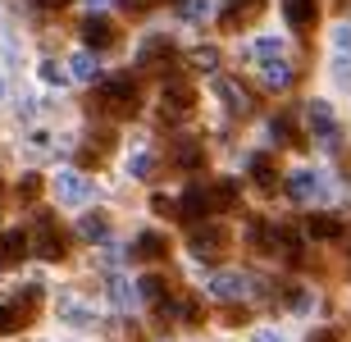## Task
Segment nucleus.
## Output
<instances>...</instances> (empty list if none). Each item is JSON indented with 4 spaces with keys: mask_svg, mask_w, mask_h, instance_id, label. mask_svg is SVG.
I'll return each mask as SVG.
<instances>
[{
    "mask_svg": "<svg viewBox=\"0 0 351 342\" xmlns=\"http://www.w3.org/2000/svg\"><path fill=\"white\" fill-rule=\"evenodd\" d=\"M206 292L215 297V302H247V297H256V278L251 274H237V269H223V274H210L206 278Z\"/></svg>",
    "mask_w": 351,
    "mask_h": 342,
    "instance_id": "2",
    "label": "nucleus"
},
{
    "mask_svg": "<svg viewBox=\"0 0 351 342\" xmlns=\"http://www.w3.org/2000/svg\"><path fill=\"white\" fill-rule=\"evenodd\" d=\"M215 96L223 101V110H228V114H242V119H247L251 110H256L251 92L242 87V82H233V78H219V82H215Z\"/></svg>",
    "mask_w": 351,
    "mask_h": 342,
    "instance_id": "7",
    "label": "nucleus"
},
{
    "mask_svg": "<svg viewBox=\"0 0 351 342\" xmlns=\"http://www.w3.org/2000/svg\"><path fill=\"white\" fill-rule=\"evenodd\" d=\"M206 10H210V0H182V14H187V19H201Z\"/></svg>",
    "mask_w": 351,
    "mask_h": 342,
    "instance_id": "33",
    "label": "nucleus"
},
{
    "mask_svg": "<svg viewBox=\"0 0 351 342\" xmlns=\"http://www.w3.org/2000/svg\"><path fill=\"white\" fill-rule=\"evenodd\" d=\"M96 106L101 110H110V114H137V106H142V101H137V82L128 78V73H119V78H105L101 82V92H96Z\"/></svg>",
    "mask_w": 351,
    "mask_h": 342,
    "instance_id": "1",
    "label": "nucleus"
},
{
    "mask_svg": "<svg viewBox=\"0 0 351 342\" xmlns=\"http://www.w3.org/2000/svg\"><path fill=\"white\" fill-rule=\"evenodd\" d=\"M64 315H69V324H78V329H82V324H91V315L82 310L78 302H64Z\"/></svg>",
    "mask_w": 351,
    "mask_h": 342,
    "instance_id": "31",
    "label": "nucleus"
},
{
    "mask_svg": "<svg viewBox=\"0 0 351 342\" xmlns=\"http://www.w3.org/2000/svg\"><path fill=\"white\" fill-rule=\"evenodd\" d=\"M287 192H292L297 201H315L319 192H324V178H319L315 169H297L292 178H287Z\"/></svg>",
    "mask_w": 351,
    "mask_h": 342,
    "instance_id": "14",
    "label": "nucleus"
},
{
    "mask_svg": "<svg viewBox=\"0 0 351 342\" xmlns=\"http://www.w3.org/2000/svg\"><path fill=\"white\" fill-rule=\"evenodd\" d=\"M165 247H169V242H165L160 233H142L137 242H132V260H160Z\"/></svg>",
    "mask_w": 351,
    "mask_h": 342,
    "instance_id": "22",
    "label": "nucleus"
},
{
    "mask_svg": "<svg viewBox=\"0 0 351 342\" xmlns=\"http://www.w3.org/2000/svg\"><path fill=\"white\" fill-rule=\"evenodd\" d=\"M41 5H46V10H64L69 0H41Z\"/></svg>",
    "mask_w": 351,
    "mask_h": 342,
    "instance_id": "39",
    "label": "nucleus"
},
{
    "mask_svg": "<svg viewBox=\"0 0 351 342\" xmlns=\"http://www.w3.org/2000/svg\"><path fill=\"white\" fill-rule=\"evenodd\" d=\"M27 319H23V306H0V338L5 333H19Z\"/></svg>",
    "mask_w": 351,
    "mask_h": 342,
    "instance_id": "25",
    "label": "nucleus"
},
{
    "mask_svg": "<svg viewBox=\"0 0 351 342\" xmlns=\"http://www.w3.org/2000/svg\"><path fill=\"white\" fill-rule=\"evenodd\" d=\"M192 69L215 73V69H219V51H215V46H196V51H192Z\"/></svg>",
    "mask_w": 351,
    "mask_h": 342,
    "instance_id": "27",
    "label": "nucleus"
},
{
    "mask_svg": "<svg viewBox=\"0 0 351 342\" xmlns=\"http://www.w3.org/2000/svg\"><path fill=\"white\" fill-rule=\"evenodd\" d=\"M23 256H27V233H23V228L0 233V265H19Z\"/></svg>",
    "mask_w": 351,
    "mask_h": 342,
    "instance_id": "18",
    "label": "nucleus"
},
{
    "mask_svg": "<svg viewBox=\"0 0 351 342\" xmlns=\"http://www.w3.org/2000/svg\"><path fill=\"white\" fill-rule=\"evenodd\" d=\"M311 132L324 151H338V119H333L328 101H311Z\"/></svg>",
    "mask_w": 351,
    "mask_h": 342,
    "instance_id": "6",
    "label": "nucleus"
},
{
    "mask_svg": "<svg viewBox=\"0 0 351 342\" xmlns=\"http://www.w3.org/2000/svg\"><path fill=\"white\" fill-rule=\"evenodd\" d=\"M82 41H87V51H110L119 41V32H114V23L105 19V14H91L87 23H82Z\"/></svg>",
    "mask_w": 351,
    "mask_h": 342,
    "instance_id": "9",
    "label": "nucleus"
},
{
    "mask_svg": "<svg viewBox=\"0 0 351 342\" xmlns=\"http://www.w3.org/2000/svg\"><path fill=\"white\" fill-rule=\"evenodd\" d=\"M156 5H165V0H123V10L142 14V10H156Z\"/></svg>",
    "mask_w": 351,
    "mask_h": 342,
    "instance_id": "36",
    "label": "nucleus"
},
{
    "mask_svg": "<svg viewBox=\"0 0 351 342\" xmlns=\"http://www.w3.org/2000/svg\"><path fill=\"white\" fill-rule=\"evenodd\" d=\"M269 55H283V46L274 37H265V41H256V60H269Z\"/></svg>",
    "mask_w": 351,
    "mask_h": 342,
    "instance_id": "32",
    "label": "nucleus"
},
{
    "mask_svg": "<svg viewBox=\"0 0 351 342\" xmlns=\"http://www.w3.org/2000/svg\"><path fill=\"white\" fill-rule=\"evenodd\" d=\"M82 237H87V242H101L105 233H110V224H105V215H82Z\"/></svg>",
    "mask_w": 351,
    "mask_h": 342,
    "instance_id": "28",
    "label": "nucleus"
},
{
    "mask_svg": "<svg viewBox=\"0 0 351 342\" xmlns=\"http://www.w3.org/2000/svg\"><path fill=\"white\" fill-rule=\"evenodd\" d=\"M269 132L278 137V142H292V128H287V119H274V123H269Z\"/></svg>",
    "mask_w": 351,
    "mask_h": 342,
    "instance_id": "35",
    "label": "nucleus"
},
{
    "mask_svg": "<svg viewBox=\"0 0 351 342\" xmlns=\"http://www.w3.org/2000/svg\"><path fill=\"white\" fill-rule=\"evenodd\" d=\"M69 64H73V69H69V73H73V78H78V82H96V78H101V64H96V55H91V51L73 55Z\"/></svg>",
    "mask_w": 351,
    "mask_h": 342,
    "instance_id": "23",
    "label": "nucleus"
},
{
    "mask_svg": "<svg viewBox=\"0 0 351 342\" xmlns=\"http://www.w3.org/2000/svg\"><path fill=\"white\" fill-rule=\"evenodd\" d=\"M342 233H347V228H342V219H333V215H311V219H306V237H311V242H338Z\"/></svg>",
    "mask_w": 351,
    "mask_h": 342,
    "instance_id": "15",
    "label": "nucleus"
},
{
    "mask_svg": "<svg viewBox=\"0 0 351 342\" xmlns=\"http://www.w3.org/2000/svg\"><path fill=\"white\" fill-rule=\"evenodd\" d=\"M151 206H156V215H173L178 210V201H169V197H151Z\"/></svg>",
    "mask_w": 351,
    "mask_h": 342,
    "instance_id": "37",
    "label": "nucleus"
},
{
    "mask_svg": "<svg viewBox=\"0 0 351 342\" xmlns=\"http://www.w3.org/2000/svg\"><path fill=\"white\" fill-rule=\"evenodd\" d=\"M110 302H114L119 310H128V306L137 302V283H128V278H110Z\"/></svg>",
    "mask_w": 351,
    "mask_h": 342,
    "instance_id": "24",
    "label": "nucleus"
},
{
    "mask_svg": "<svg viewBox=\"0 0 351 342\" xmlns=\"http://www.w3.org/2000/svg\"><path fill=\"white\" fill-rule=\"evenodd\" d=\"M137 64H142V69H165V64H173V41L169 37H151L142 46V55H137Z\"/></svg>",
    "mask_w": 351,
    "mask_h": 342,
    "instance_id": "13",
    "label": "nucleus"
},
{
    "mask_svg": "<svg viewBox=\"0 0 351 342\" xmlns=\"http://www.w3.org/2000/svg\"><path fill=\"white\" fill-rule=\"evenodd\" d=\"M333 78L342 87H351V27H338L333 32Z\"/></svg>",
    "mask_w": 351,
    "mask_h": 342,
    "instance_id": "11",
    "label": "nucleus"
},
{
    "mask_svg": "<svg viewBox=\"0 0 351 342\" xmlns=\"http://www.w3.org/2000/svg\"><path fill=\"white\" fill-rule=\"evenodd\" d=\"M41 78H46V82H64L69 73H64V69H55V60H46V64H41Z\"/></svg>",
    "mask_w": 351,
    "mask_h": 342,
    "instance_id": "34",
    "label": "nucleus"
},
{
    "mask_svg": "<svg viewBox=\"0 0 351 342\" xmlns=\"http://www.w3.org/2000/svg\"><path fill=\"white\" fill-rule=\"evenodd\" d=\"M128 169H132V178H151V169H156V156H151V151H137Z\"/></svg>",
    "mask_w": 351,
    "mask_h": 342,
    "instance_id": "29",
    "label": "nucleus"
},
{
    "mask_svg": "<svg viewBox=\"0 0 351 342\" xmlns=\"http://www.w3.org/2000/svg\"><path fill=\"white\" fill-rule=\"evenodd\" d=\"M165 288H169V283H165L160 274H146V278H137V297H146V302H160V297H165Z\"/></svg>",
    "mask_w": 351,
    "mask_h": 342,
    "instance_id": "26",
    "label": "nucleus"
},
{
    "mask_svg": "<svg viewBox=\"0 0 351 342\" xmlns=\"http://www.w3.org/2000/svg\"><path fill=\"white\" fill-rule=\"evenodd\" d=\"M256 342H283L278 333H256Z\"/></svg>",
    "mask_w": 351,
    "mask_h": 342,
    "instance_id": "38",
    "label": "nucleus"
},
{
    "mask_svg": "<svg viewBox=\"0 0 351 342\" xmlns=\"http://www.w3.org/2000/svg\"><path fill=\"white\" fill-rule=\"evenodd\" d=\"M37 192H41V178H37V173H27V178H19V197H23V201H32Z\"/></svg>",
    "mask_w": 351,
    "mask_h": 342,
    "instance_id": "30",
    "label": "nucleus"
},
{
    "mask_svg": "<svg viewBox=\"0 0 351 342\" xmlns=\"http://www.w3.org/2000/svg\"><path fill=\"white\" fill-rule=\"evenodd\" d=\"M187 247H192L196 260H215V256L228 247V228H223V224H196Z\"/></svg>",
    "mask_w": 351,
    "mask_h": 342,
    "instance_id": "3",
    "label": "nucleus"
},
{
    "mask_svg": "<svg viewBox=\"0 0 351 342\" xmlns=\"http://www.w3.org/2000/svg\"><path fill=\"white\" fill-rule=\"evenodd\" d=\"M210 192V210H233L237 206V178H219L215 187H206Z\"/></svg>",
    "mask_w": 351,
    "mask_h": 342,
    "instance_id": "20",
    "label": "nucleus"
},
{
    "mask_svg": "<svg viewBox=\"0 0 351 342\" xmlns=\"http://www.w3.org/2000/svg\"><path fill=\"white\" fill-rule=\"evenodd\" d=\"M261 73H265V82H269L274 92L292 87V69H287V60H283V55H269V60H261Z\"/></svg>",
    "mask_w": 351,
    "mask_h": 342,
    "instance_id": "19",
    "label": "nucleus"
},
{
    "mask_svg": "<svg viewBox=\"0 0 351 342\" xmlns=\"http://www.w3.org/2000/svg\"><path fill=\"white\" fill-rule=\"evenodd\" d=\"M55 197L64 201V206H82V201L91 197V183L82 178L78 169H60V173H55Z\"/></svg>",
    "mask_w": 351,
    "mask_h": 342,
    "instance_id": "8",
    "label": "nucleus"
},
{
    "mask_svg": "<svg viewBox=\"0 0 351 342\" xmlns=\"http://www.w3.org/2000/svg\"><path fill=\"white\" fill-rule=\"evenodd\" d=\"M169 160L178 164L182 173H196L201 164H206V146L196 142V137H178V142H173V151H169Z\"/></svg>",
    "mask_w": 351,
    "mask_h": 342,
    "instance_id": "10",
    "label": "nucleus"
},
{
    "mask_svg": "<svg viewBox=\"0 0 351 342\" xmlns=\"http://www.w3.org/2000/svg\"><path fill=\"white\" fill-rule=\"evenodd\" d=\"M283 19L292 27H315V19H319V0H283Z\"/></svg>",
    "mask_w": 351,
    "mask_h": 342,
    "instance_id": "16",
    "label": "nucleus"
},
{
    "mask_svg": "<svg viewBox=\"0 0 351 342\" xmlns=\"http://www.w3.org/2000/svg\"><path fill=\"white\" fill-rule=\"evenodd\" d=\"M178 215H187V219H206L210 215V192L201 183H192L187 192H182V201H178Z\"/></svg>",
    "mask_w": 351,
    "mask_h": 342,
    "instance_id": "17",
    "label": "nucleus"
},
{
    "mask_svg": "<svg viewBox=\"0 0 351 342\" xmlns=\"http://www.w3.org/2000/svg\"><path fill=\"white\" fill-rule=\"evenodd\" d=\"M261 14H265V0H228L219 10V27L223 32H242V27H251Z\"/></svg>",
    "mask_w": 351,
    "mask_h": 342,
    "instance_id": "5",
    "label": "nucleus"
},
{
    "mask_svg": "<svg viewBox=\"0 0 351 342\" xmlns=\"http://www.w3.org/2000/svg\"><path fill=\"white\" fill-rule=\"evenodd\" d=\"M192 101H196V92L192 87H187V82H165V119H178V114H187V110H192Z\"/></svg>",
    "mask_w": 351,
    "mask_h": 342,
    "instance_id": "12",
    "label": "nucleus"
},
{
    "mask_svg": "<svg viewBox=\"0 0 351 342\" xmlns=\"http://www.w3.org/2000/svg\"><path fill=\"white\" fill-rule=\"evenodd\" d=\"M27 247H37L41 260H64V233L55 228L51 215H41V219H37V233L27 237Z\"/></svg>",
    "mask_w": 351,
    "mask_h": 342,
    "instance_id": "4",
    "label": "nucleus"
},
{
    "mask_svg": "<svg viewBox=\"0 0 351 342\" xmlns=\"http://www.w3.org/2000/svg\"><path fill=\"white\" fill-rule=\"evenodd\" d=\"M251 173H256V187L261 192H278V169H274L269 156H251Z\"/></svg>",
    "mask_w": 351,
    "mask_h": 342,
    "instance_id": "21",
    "label": "nucleus"
}]
</instances>
